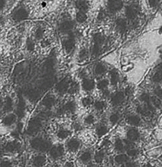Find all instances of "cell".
I'll use <instances>...</instances> for the list:
<instances>
[{
  "mask_svg": "<svg viewBox=\"0 0 162 167\" xmlns=\"http://www.w3.org/2000/svg\"><path fill=\"white\" fill-rule=\"evenodd\" d=\"M31 146L33 149L41 152H45L51 147L50 142L45 141L41 138H36L31 141Z\"/></svg>",
  "mask_w": 162,
  "mask_h": 167,
  "instance_id": "obj_1",
  "label": "cell"
},
{
  "mask_svg": "<svg viewBox=\"0 0 162 167\" xmlns=\"http://www.w3.org/2000/svg\"><path fill=\"white\" fill-rule=\"evenodd\" d=\"M93 42L94 43L91 53H92V55H93V56H98L101 51V47H102L103 43L105 42V39L101 34L98 33V34L94 35Z\"/></svg>",
  "mask_w": 162,
  "mask_h": 167,
  "instance_id": "obj_2",
  "label": "cell"
},
{
  "mask_svg": "<svg viewBox=\"0 0 162 167\" xmlns=\"http://www.w3.org/2000/svg\"><path fill=\"white\" fill-rule=\"evenodd\" d=\"M42 127V123L39 118H34L29 123L27 132L28 135H33L37 132Z\"/></svg>",
  "mask_w": 162,
  "mask_h": 167,
  "instance_id": "obj_3",
  "label": "cell"
},
{
  "mask_svg": "<svg viewBox=\"0 0 162 167\" xmlns=\"http://www.w3.org/2000/svg\"><path fill=\"white\" fill-rule=\"evenodd\" d=\"M123 7V2L122 0H108V10L115 13L120 11Z\"/></svg>",
  "mask_w": 162,
  "mask_h": 167,
  "instance_id": "obj_4",
  "label": "cell"
},
{
  "mask_svg": "<svg viewBox=\"0 0 162 167\" xmlns=\"http://www.w3.org/2000/svg\"><path fill=\"white\" fill-rule=\"evenodd\" d=\"M138 7L135 5H130L126 8L125 10V15H126L127 18L129 19L133 20L137 18V15H138Z\"/></svg>",
  "mask_w": 162,
  "mask_h": 167,
  "instance_id": "obj_5",
  "label": "cell"
},
{
  "mask_svg": "<svg viewBox=\"0 0 162 167\" xmlns=\"http://www.w3.org/2000/svg\"><path fill=\"white\" fill-rule=\"evenodd\" d=\"M75 45H76V40H75L74 35L73 34H70L69 37L64 41V47L66 49V52L69 53L74 49Z\"/></svg>",
  "mask_w": 162,
  "mask_h": 167,
  "instance_id": "obj_6",
  "label": "cell"
},
{
  "mask_svg": "<svg viewBox=\"0 0 162 167\" xmlns=\"http://www.w3.org/2000/svg\"><path fill=\"white\" fill-rule=\"evenodd\" d=\"M64 147L62 145H59V146H55L52 148L50 149V156L52 157L53 159H56L59 157L62 156L64 154Z\"/></svg>",
  "mask_w": 162,
  "mask_h": 167,
  "instance_id": "obj_7",
  "label": "cell"
},
{
  "mask_svg": "<svg viewBox=\"0 0 162 167\" xmlns=\"http://www.w3.org/2000/svg\"><path fill=\"white\" fill-rule=\"evenodd\" d=\"M25 102L21 95L19 96V103L17 108V115L19 118H22L25 115Z\"/></svg>",
  "mask_w": 162,
  "mask_h": 167,
  "instance_id": "obj_8",
  "label": "cell"
},
{
  "mask_svg": "<svg viewBox=\"0 0 162 167\" xmlns=\"http://www.w3.org/2000/svg\"><path fill=\"white\" fill-rule=\"evenodd\" d=\"M125 99L124 93L122 91H118L112 98V103L113 105H118L124 102Z\"/></svg>",
  "mask_w": 162,
  "mask_h": 167,
  "instance_id": "obj_9",
  "label": "cell"
},
{
  "mask_svg": "<svg viewBox=\"0 0 162 167\" xmlns=\"http://www.w3.org/2000/svg\"><path fill=\"white\" fill-rule=\"evenodd\" d=\"M70 81L67 80V79H65L62 81L58 85L57 87V91H59L60 93H65L67 91H68V89L70 87Z\"/></svg>",
  "mask_w": 162,
  "mask_h": 167,
  "instance_id": "obj_10",
  "label": "cell"
},
{
  "mask_svg": "<svg viewBox=\"0 0 162 167\" xmlns=\"http://www.w3.org/2000/svg\"><path fill=\"white\" fill-rule=\"evenodd\" d=\"M74 23L72 21H65L62 22L59 27V30L62 32H67L70 31L74 28Z\"/></svg>",
  "mask_w": 162,
  "mask_h": 167,
  "instance_id": "obj_11",
  "label": "cell"
},
{
  "mask_svg": "<svg viewBox=\"0 0 162 167\" xmlns=\"http://www.w3.org/2000/svg\"><path fill=\"white\" fill-rule=\"evenodd\" d=\"M127 137L128 140L131 141L132 142H135L138 141L140 135L138 130L135 129H131L128 130L127 133Z\"/></svg>",
  "mask_w": 162,
  "mask_h": 167,
  "instance_id": "obj_12",
  "label": "cell"
},
{
  "mask_svg": "<svg viewBox=\"0 0 162 167\" xmlns=\"http://www.w3.org/2000/svg\"><path fill=\"white\" fill-rule=\"evenodd\" d=\"M82 87L86 91H90L95 87V82L92 79H83L82 81Z\"/></svg>",
  "mask_w": 162,
  "mask_h": 167,
  "instance_id": "obj_13",
  "label": "cell"
},
{
  "mask_svg": "<svg viewBox=\"0 0 162 167\" xmlns=\"http://www.w3.org/2000/svg\"><path fill=\"white\" fill-rule=\"evenodd\" d=\"M80 147V142L76 139H71L68 141L67 144V147L70 151L75 152L78 150V149Z\"/></svg>",
  "mask_w": 162,
  "mask_h": 167,
  "instance_id": "obj_14",
  "label": "cell"
},
{
  "mask_svg": "<svg viewBox=\"0 0 162 167\" xmlns=\"http://www.w3.org/2000/svg\"><path fill=\"white\" fill-rule=\"evenodd\" d=\"M116 27L121 33H124L127 30V21L123 18H119L116 20Z\"/></svg>",
  "mask_w": 162,
  "mask_h": 167,
  "instance_id": "obj_15",
  "label": "cell"
},
{
  "mask_svg": "<svg viewBox=\"0 0 162 167\" xmlns=\"http://www.w3.org/2000/svg\"><path fill=\"white\" fill-rule=\"evenodd\" d=\"M76 8L79 9V11L86 12L89 8L88 1L87 0H77L76 2Z\"/></svg>",
  "mask_w": 162,
  "mask_h": 167,
  "instance_id": "obj_16",
  "label": "cell"
},
{
  "mask_svg": "<svg viewBox=\"0 0 162 167\" xmlns=\"http://www.w3.org/2000/svg\"><path fill=\"white\" fill-rule=\"evenodd\" d=\"M126 121L132 126H138L141 123V118L137 115H129L126 118Z\"/></svg>",
  "mask_w": 162,
  "mask_h": 167,
  "instance_id": "obj_17",
  "label": "cell"
},
{
  "mask_svg": "<svg viewBox=\"0 0 162 167\" xmlns=\"http://www.w3.org/2000/svg\"><path fill=\"white\" fill-rule=\"evenodd\" d=\"M63 110H64V113L66 112H71L74 113L76 109V104L74 101H69V102L67 103L64 106H62Z\"/></svg>",
  "mask_w": 162,
  "mask_h": 167,
  "instance_id": "obj_18",
  "label": "cell"
},
{
  "mask_svg": "<svg viewBox=\"0 0 162 167\" xmlns=\"http://www.w3.org/2000/svg\"><path fill=\"white\" fill-rule=\"evenodd\" d=\"M55 99L54 97L52 95L47 96L46 97H45L44 99L43 100V105L45 106H46L47 108H51L55 105Z\"/></svg>",
  "mask_w": 162,
  "mask_h": 167,
  "instance_id": "obj_19",
  "label": "cell"
},
{
  "mask_svg": "<svg viewBox=\"0 0 162 167\" xmlns=\"http://www.w3.org/2000/svg\"><path fill=\"white\" fill-rule=\"evenodd\" d=\"M19 148H20V145H19V144L14 141L9 142V143L6 145V151L9 152H13L18 151V150L19 149Z\"/></svg>",
  "mask_w": 162,
  "mask_h": 167,
  "instance_id": "obj_20",
  "label": "cell"
},
{
  "mask_svg": "<svg viewBox=\"0 0 162 167\" xmlns=\"http://www.w3.org/2000/svg\"><path fill=\"white\" fill-rule=\"evenodd\" d=\"M110 79L111 83H112L113 85H115L117 84L120 80V75L117 70L113 69L112 71L110 72Z\"/></svg>",
  "mask_w": 162,
  "mask_h": 167,
  "instance_id": "obj_21",
  "label": "cell"
},
{
  "mask_svg": "<svg viewBox=\"0 0 162 167\" xmlns=\"http://www.w3.org/2000/svg\"><path fill=\"white\" fill-rule=\"evenodd\" d=\"M16 120V116L13 114H10L4 118L3 123L6 126H11L13 125Z\"/></svg>",
  "mask_w": 162,
  "mask_h": 167,
  "instance_id": "obj_22",
  "label": "cell"
},
{
  "mask_svg": "<svg viewBox=\"0 0 162 167\" xmlns=\"http://www.w3.org/2000/svg\"><path fill=\"white\" fill-rule=\"evenodd\" d=\"M45 163V156L42 155H38L35 156L33 160V164L35 166H42Z\"/></svg>",
  "mask_w": 162,
  "mask_h": 167,
  "instance_id": "obj_23",
  "label": "cell"
},
{
  "mask_svg": "<svg viewBox=\"0 0 162 167\" xmlns=\"http://www.w3.org/2000/svg\"><path fill=\"white\" fill-rule=\"evenodd\" d=\"M94 71L97 75H101L106 71V67L105 65H103L101 63H98L96 65L95 69H94Z\"/></svg>",
  "mask_w": 162,
  "mask_h": 167,
  "instance_id": "obj_24",
  "label": "cell"
},
{
  "mask_svg": "<svg viewBox=\"0 0 162 167\" xmlns=\"http://www.w3.org/2000/svg\"><path fill=\"white\" fill-rule=\"evenodd\" d=\"M28 13L25 9H20L16 13L15 16H14V19L16 20H22V19L27 18Z\"/></svg>",
  "mask_w": 162,
  "mask_h": 167,
  "instance_id": "obj_25",
  "label": "cell"
},
{
  "mask_svg": "<svg viewBox=\"0 0 162 167\" xmlns=\"http://www.w3.org/2000/svg\"><path fill=\"white\" fill-rule=\"evenodd\" d=\"M128 156L126 155V154H119V155L116 156L115 157V161L117 163V164H124L125 163L128 161Z\"/></svg>",
  "mask_w": 162,
  "mask_h": 167,
  "instance_id": "obj_26",
  "label": "cell"
},
{
  "mask_svg": "<svg viewBox=\"0 0 162 167\" xmlns=\"http://www.w3.org/2000/svg\"><path fill=\"white\" fill-rule=\"evenodd\" d=\"M12 109H13V101L10 97H8L6 99V102H5L4 111L6 112H9L12 110Z\"/></svg>",
  "mask_w": 162,
  "mask_h": 167,
  "instance_id": "obj_27",
  "label": "cell"
},
{
  "mask_svg": "<svg viewBox=\"0 0 162 167\" xmlns=\"http://www.w3.org/2000/svg\"><path fill=\"white\" fill-rule=\"evenodd\" d=\"M87 16L86 12L83 11H79L78 13H77L76 16V20L77 22L79 23H83L86 21L87 20Z\"/></svg>",
  "mask_w": 162,
  "mask_h": 167,
  "instance_id": "obj_28",
  "label": "cell"
},
{
  "mask_svg": "<svg viewBox=\"0 0 162 167\" xmlns=\"http://www.w3.org/2000/svg\"><path fill=\"white\" fill-rule=\"evenodd\" d=\"M105 156V152L103 151H99L95 154V161L97 163H100L103 161Z\"/></svg>",
  "mask_w": 162,
  "mask_h": 167,
  "instance_id": "obj_29",
  "label": "cell"
},
{
  "mask_svg": "<svg viewBox=\"0 0 162 167\" xmlns=\"http://www.w3.org/2000/svg\"><path fill=\"white\" fill-rule=\"evenodd\" d=\"M115 150H117V151L122 152L124 151L125 149V146L124 144L123 143V141L120 139H116L115 142Z\"/></svg>",
  "mask_w": 162,
  "mask_h": 167,
  "instance_id": "obj_30",
  "label": "cell"
},
{
  "mask_svg": "<svg viewBox=\"0 0 162 167\" xmlns=\"http://www.w3.org/2000/svg\"><path fill=\"white\" fill-rule=\"evenodd\" d=\"M137 110V112L143 116H148L150 114V111L147 109V106H139Z\"/></svg>",
  "mask_w": 162,
  "mask_h": 167,
  "instance_id": "obj_31",
  "label": "cell"
},
{
  "mask_svg": "<svg viewBox=\"0 0 162 167\" xmlns=\"http://www.w3.org/2000/svg\"><path fill=\"white\" fill-rule=\"evenodd\" d=\"M108 131V128L105 127V126H100V127L97 128L96 130L97 135H98L99 137H102L103 135H104L105 134V133H107Z\"/></svg>",
  "mask_w": 162,
  "mask_h": 167,
  "instance_id": "obj_32",
  "label": "cell"
},
{
  "mask_svg": "<svg viewBox=\"0 0 162 167\" xmlns=\"http://www.w3.org/2000/svg\"><path fill=\"white\" fill-rule=\"evenodd\" d=\"M91 159V152L89 151L84 152L80 156L81 161L82 162H83V163H88V162L90 161Z\"/></svg>",
  "mask_w": 162,
  "mask_h": 167,
  "instance_id": "obj_33",
  "label": "cell"
},
{
  "mask_svg": "<svg viewBox=\"0 0 162 167\" xmlns=\"http://www.w3.org/2000/svg\"><path fill=\"white\" fill-rule=\"evenodd\" d=\"M70 134H71V132L69 130H60L59 132L57 133V137L59 138V139H66V138L68 137Z\"/></svg>",
  "mask_w": 162,
  "mask_h": 167,
  "instance_id": "obj_34",
  "label": "cell"
},
{
  "mask_svg": "<svg viewBox=\"0 0 162 167\" xmlns=\"http://www.w3.org/2000/svg\"><path fill=\"white\" fill-rule=\"evenodd\" d=\"M109 83H109V81L108 79H103L99 82L98 85H97V86H98V88L99 89H101V90H102V89H105L107 88Z\"/></svg>",
  "mask_w": 162,
  "mask_h": 167,
  "instance_id": "obj_35",
  "label": "cell"
},
{
  "mask_svg": "<svg viewBox=\"0 0 162 167\" xmlns=\"http://www.w3.org/2000/svg\"><path fill=\"white\" fill-rule=\"evenodd\" d=\"M152 81L155 83H159V82H161V70H159V71H157L156 73L154 74V75L153 76V78H152Z\"/></svg>",
  "mask_w": 162,
  "mask_h": 167,
  "instance_id": "obj_36",
  "label": "cell"
},
{
  "mask_svg": "<svg viewBox=\"0 0 162 167\" xmlns=\"http://www.w3.org/2000/svg\"><path fill=\"white\" fill-rule=\"evenodd\" d=\"M139 99L141 101H144V102H145L146 104H149L151 103L150 96H149V94L147 93H143L141 96H140Z\"/></svg>",
  "mask_w": 162,
  "mask_h": 167,
  "instance_id": "obj_37",
  "label": "cell"
},
{
  "mask_svg": "<svg viewBox=\"0 0 162 167\" xmlns=\"http://www.w3.org/2000/svg\"><path fill=\"white\" fill-rule=\"evenodd\" d=\"M105 107V103L103 101H98L95 103V108L99 111H102Z\"/></svg>",
  "mask_w": 162,
  "mask_h": 167,
  "instance_id": "obj_38",
  "label": "cell"
},
{
  "mask_svg": "<svg viewBox=\"0 0 162 167\" xmlns=\"http://www.w3.org/2000/svg\"><path fill=\"white\" fill-rule=\"evenodd\" d=\"M28 96L29 98L31 99V100H34V99H36L38 97L39 94L37 93V91H36L35 90H30L29 91V92L28 93Z\"/></svg>",
  "mask_w": 162,
  "mask_h": 167,
  "instance_id": "obj_39",
  "label": "cell"
},
{
  "mask_svg": "<svg viewBox=\"0 0 162 167\" xmlns=\"http://www.w3.org/2000/svg\"><path fill=\"white\" fill-rule=\"evenodd\" d=\"M79 90V86L78 85L76 84V83H74V84H70V87L68 89V91L69 93H76V92L78 91Z\"/></svg>",
  "mask_w": 162,
  "mask_h": 167,
  "instance_id": "obj_40",
  "label": "cell"
},
{
  "mask_svg": "<svg viewBox=\"0 0 162 167\" xmlns=\"http://www.w3.org/2000/svg\"><path fill=\"white\" fill-rule=\"evenodd\" d=\"M120 116L117 113H115V114H113L110 116V121L112 122L113 124H115V123H117L118 120H119Z\"/></svg>",
  "mask_w": 162,
  "mask_h": 167,
  "instance_id": "obj_41",
  "label": "cell"
},
{
  "mask_svg": "<svg viewBox=\"0 0 162 167\" xmlns=\"http://www.w3.org/2000/svg\"><path fill=\"white\" fill-rule=\"evenodd\" d=\"M127 154H128V155L130 156L135 157L137 155V154H138V151H137V150H136L135 148L127 150Z\"/></svg>",
  "mask_w": 162,
  "mask_h": 167,
  "instance_id": "obj_42",
  "label": "cell"
},
{
  "mask_svg": "<svg viewBox=\"0 0 162 167\" xmlns=\"http://www.w3.org/2000/svg\"><path fill=\"white\" fill-rule=\"evenodd\" d=\"M151 103L154 104L155 106H157V107L161 106V101L159 100V99L155 97L151 98Z\"/></svg>",
  "mask_w": 162,
  "mask_h": 167,
  "instance_id": "obj_43",
  "label": "cell"
},
{
  "mask_svg": "<svg viewBox=\"0 0 162 167\" xmlns=\"http://www.w3.org/2000/svg\"><path fill=\"white\" fill-rule=\"evenodd\" d=\"M125 143V149L127 151V150L131 149H134L135 148V144L133 143V142L131 141H124Z\"/></svg>",
  "mask_w": 162,
  "mask_h": 167,
  "instance_id": "obj_44",
  "label": "cell"
},
{
  "mask_svg": "<svg viewBox=\"0 0 162 167\" xmlns=\"http://www.w3.org/2000/svg\"><path fill=\"white\" fill-rule=\"evenodd\" d=\"M91 102H92L91 99L89 97H86L82 99V104H83V105L84 106H89L91 104Z\"/></svg>",
  "mask_w": 162,
  "mask_h": 167,
  "instance_id": "obj_45",
  "label": "cell"
},
{
  "mask_svg": "<svg viewBox=\"0 0 162 167\" xmlns=\"http://www.w3.org/2000/svg\"><path fill=\"white\" fill-rule=\"evenodd\" d=\"M88 51L84 49L81 51L80 53H79V58H80L81 59H85L86 58L88 57Z\"/></svg>",
  "mask_w": 162,
  "mask_h": 167,
  "instance_id": "obj_46",
  "label": "cell"
},
{
  "mask_svg": "<svg viewBox=\"0 0 162 167\" xmlns=\"http://www.w3.org/2000/svg\"><path fill=\"white\" fill-rule=\"evenodd\" d=\"M94 120H95V119H94L93 116L89 115V116H88V117L86 118L85 123H86V124H88V125H91V124H92V123L94 122Z\"/></svg>",
  "mask_w": 162,
  "mask_h": 167,
  "instance_id": "obj_47",
  "label": "cell"
},
{
  "mask_svg": "<svg viewBox=\"0 0 162 167\" xmlns=\"http://www.w3.org/2000/svg\"><path fill=\"white\" fill-rule=\"evenodd\" d=\"M43 34V31L42 29H38L37 32H36V37H37V39L42 38Z\"/></svg>",
  "mask_w": 162,
  "mask_h": 167,
  "instance_id": "obj_48",
  "label": "cell"
},
{
  "mask_svg": "<svg viewBox=\"0 0 162 167\" xmlns=\"http://www.w3.org/2000/svg\"><path fill=\"white\" fill-rule=\"evenodd\" d=\"M27 45L29 50H33V48H34V44H33V42H31V41L30 39L28 41Z\"/></svg>",
  "mask_w": 162,
  "mask_h": 167,
  "instance_id": "obj_49",
  "label": "cell"
},
{
  "mask_svg": "<svg viewBox=\"0 0 162 167\" xmlns=\"http://www.w3.org/2000/svg\"><path fill=\"white\" fill-rule=\"evenodd\" d=\"M0 166H11V163H10L9 161H2L1 164H0Z\"/></svg>",
  "mask_w": 162,
  "mask_h": 167,
  "instance_id": "obj_50",
  "label": "cell"
},
{
  "mask_svg": "<svg viewBox=\"0 0 162 167\" xmlns=\"http://www.w3.org/2000/svg\"><path fill=\"white\" fill-rule=\"evenodd\" d=\"M155 93H156V95L159 97H161V89L160 87H158L156 89V90H155Z\"/></svg>",
  "mask_w": 162,
  "mask_h": 167,
  "instance_id": "obj_51",
  "label": "cell"
},
{
  "mask_svg": "<svg viewBox=\"0 0 162 167\" xmlns=\"http://www.w3.org/2000/svg\"><path fill=\"white\" fill-rule=\"evenodd\" d=\"M22 129H23V124L21 123H19V124L18 125V132H20L21 131V130H22Z\"/></svg>",
  "mask_w": 162,
  "mask_h": 167,
  "instance_id": "obj_52",
  "label": "cell"
},
{
  "mask_svg": "<svg viewBox=\"0 0 162 167\" xmlns=\"http://www.w3.org/2000/svg\"><path fill=\"white\" fill-rule=\"evenodd\" d=\"M74 127H75V129L76 130H81V125L79 124H75L74 125Z\"/></svg>",
  "mask_w": 162,
  "mask_h": 167,
  "instance_id": "obj_53",
  "label": "cell"
},
{
  "mask_svg": "<svg viewBox=\"0 0 162 167\" xmlns=\"http://www.w3.org/2000/svg\"><path fill=\"white\" fill-rule=\"evenodd\" d=\"M125 166H137V164L135 163H126V165Z\"/></svg>",
  "mask_w": 162,
  "mask_h": 167,
  "instance_id": "obj_54",
  "label": "cell"
},
{
  "mask_svg": "<svg viewBox=\"0 0 162 167\" xmlns=\"http://www.w3.org/2000/svg\"><path fill=\"white\" fill-rule=\"evenodd\" d=\"M109 95H110V91L108 90H104V91H103V96L108 97Z\"/></svg>",
  "mask_w": 162,
  "mask_h": 167,
  "instance_id": "obj_55",
  "label": "cell"
},
{
  "mask_svg": "<svg viewBox=\"0 0 162 167\" xmlns=\"http://www.w3.org/2000/svg\"><path fill=\"white\" fill-rule=\"evenodd\" d=\"M65 166H69V167L74 166V163H67Z\"/></svg>",
  "mask_w": 162,
  "mask_h": 167,
  "instance_id": "obj_56",
  "label": "cell"
},
{
  "mask_svg": "<svg viewBox=\"0 0 162 167\" xmlns=\"http://www.w3.org/2000/svg\"><path fill=\"white\" fill-rule=\"evenodd\" d=\"M2 105H3V102H2V100L1 99H0V107L2 106Z\"/></svg>",
  "mask_w": 162,
  "mask_h": 167,
  "instance_id": "obj_57",
  "label": "cell"
},
{
  "mask_svg": "<svg viewBox=\"0 0 162 167\" xmlns=\"http://www.w3.org/2000/svg\"><path fill=\"white\" fill-rule=\"evenodd\" d=\"M0 153H1V147H0Z\"/></svg>",
  "mask_w": 162,
  "mask_h": 167,
  "instance_id": "obj_58",
  "label": "cell"
}]
</instances>
